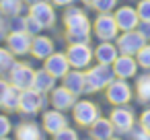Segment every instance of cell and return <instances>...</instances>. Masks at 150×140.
I'll use <instances>...</instances> for the list:
<instances>
[{
    "label": "cell",
    "mask_w": 150,
    "mask_h": 140,
    "mask_svg": "<svg viewBox=\"0 0 150 140\" xmlns=\"http://www.w3.org/2000/svg\"><path fill=\"white\" fill-rule=\"evenodd\" d=\"M64 25H66L68 39H70L72 43H78V41L86 43V41H88L91 23H88L86 15H84L80 9H76V6L68 9V11H66V17H64Z\"/></svg>",
    "instance_id": "1"
},
{
    "label": "cell",
    "mask_w": 150,
    "mask_h": 140,
    "mask_svg": "<svg viewBox=\"0 0 150 140\" xmlns=\"http://www.w3.org/2000/svg\"><path fill=\"white\" fill-rule=\"evenodd\" d=\"M84 74H86V91H101L113 82L115 70L109 68V64H99L86 70Z\"/></svg>",
    "instance_id": "2"
},
{
    "label": "cell",
    "mask_w": 150,
    "mask_h": 140,
    "mask_svg": "<svg viewBox=\"0 0 150 140\" xmlns=\"http://www.w3.org/2000/svg\"><path fill=\"white\" fill-rule=\"evenodd\" d=\"M93 56H95V52H91V48H88L86 43H82V41L72 43V45L68 48V52H66V58H68L70 66H72V68H78V70H80V68H86V66L91 64Z\"/></svg>",
    "instance_id": "3"
},
{
    "label": "cell",
    "mask_w": 150,
    "mask_h": 140,
    "mask_svg": "<svg viewBox=\"0 0 150 140\" xmlns=\"http://www.w3.org/2000/svg\"><path fill=\"white\" fill-rule=\"evenodd\" d=\"M144 41L146 37L140 33V31H125L121 37H117V50L125 56H136L142 48H144Z\"/></svg>",
    "instance_id": "4"
},
{
    "label": "cell",
    "mask_w": 150,
    "mask_h": 140,
    "mask_svg": "<svg viewBox=\"0 0 150 140\" xmlns=\"http://www.w3.org/2000/svg\"><path fill=\"white\" fill-rule=\"evenodd\" d=\"M11 85L19 91H25V89H31L33 87V76H35V70L27 64H13L11 66Z\"/></svg>",
    "instance_id": "5"
},
{
    "label": "cell",
    "mask_w": 150,
    "mask_h": 140,
    "mask_svg": "<svg viewBox=\"0 0 150 140\" xmlns=\"http://www.w3.org/2000/svg\"><path fill=\"white\" fill-rule=\"evenodd\" d=\"M117 31H119V27H117L115 17H111L107 13H101V17H97V21H95V33H97L99 39L109 41V39L117 37Z\"/></svg>",
    "instance_id": "6"
},
{
    "label": "cell",
    "mask_w": 150,
    "mask_h": 140,
    "mask_svg": "<svg viewBox=\"0 0 150 140\" xmlns=\"http://www.w3.org/2000/svg\"><path fill=\"white\" fill-rule=\"evenodd\" d=\"M74 119L78 126H93L99 119V107L91 101L74 103Z\"/></svg>",
    "instance_id": "7"
},
{
    "label": "cell",
    "mask_w": 150,
    "mask_h": 140,
    "mask_svg": "<svg viewBox=\"0 0 150 140\" xmlns=\"http://www.w3.org/2000/svg\"><path fill=\"white\" fill-rule=\"evenodd\" d=\"M31 33L27 31H13L8 37H6V45L8 50L15 54V56H23L31 50Z\"/></svg>",
    "instance_id": "8"
},
{
    "label": "cell",
    "mask_w": 150,
    "mask_h": 140,
    "mask_svg": "<svg viewBox=\"0 0 150 140\" xmlns=\"http://www.w3.org/2000/svg\"><path fill=\"white\" fill-rule=\"evenodd\" d=\"M107 99L113 103V105H123L132 99V89L125 80H113L109 87H107Z\"/></svg>",
    "instance_id": "9"
},
{
    "label": "cell",
    "mask_w": 150,
    "mask_h": 140,
    "mask_svg": "<svg viewBox=\"0 0 150 140\" xmlns=\"http://www.w3.org/2000/svg\"><path fill=\"white\" fill-rule=\"evenodd\" d=\"M115 21H117V27L121 31H134L140 23V17H138V11L136 9H129V6H121L117 9V13L113 15Z\"/></svg>",
    "instance_id": "10"
},
{
    "label": "cell",
    "mask_w": 150,
    "mask_h": 140,
    "mask_svg": "<svg viewBox=\"0 0 150 140\" xmlns=\"http://www.w3.org/2000/svg\"><path fill=\"white\" fill-rule=\"evenodd\" d=\"M45 70L50 74H54L56 78H64L66 72L70 70V62H68L66 54H50L45 58Z\"/></svg>",
    "instance_id": "11"
},
{
    "label": "cell",
    "mask_w": 150,
    "mask_h": 140,
    "mask_svg": "<svg viewBox=\"0 0 150 140\" xmlns=\"http://www.w3.org/2000/svg\"><path fill=\"white\" fill-rule=\"evenodd\" d=\"M29 15H31L33 19H37L43 27H52V25H54V21H56V15H54L52 4L41 2V0H39V2H33V4H31Z\"/></svg>",
    "instance_id": "12"
},
{
    "label": "cell",
    "mask_w": 150,
    "mask_h": 140,
    "mask_svg": "<svg viewBox=\"0 0 150 140\" xmlns=\"http://www.w3.org/2000/svg\"><path fill=\"white\" fill-rule=\"evenodd\" d=\"M74 103H76V95H74L70 89H66V87H58V89L52 91V105H54L56 109L66 111V109L74 107Z\"/></svg>",
    "instance_id": "13"
},
{
    "label": "cell",
    "mask_w": 150,
    "mask_h": 140,
    "mask_svg": "<svg viewBox=\"0 0 150 140\" xmlns=\"http://www.w3.org/2000/svg\"><path fill=\"white\" fill-rule=\"evenodd\" d=\"M41 107V93H37L35 89H25L21 91V101H19V109L23 113H37Z\"/></svg>",
    "instance_id": "14"
},
{
    "label": "cell",
    "mask_w": 150,
    "mask_h": 140,
    "mask_svg": "<svg viewBox=\"0 0 150 140\" xmlns=\"http://www.w3.org/2000/svg\"><path fill=\"white\" fill-rule=\"evenodd\" d=\"M113 70H115V76H119V78H132L138 70V62L132 56L123 54L113 62Z\"/></svg>",
    "instance_id": "15"
},
{
    "label": "cell",
    "mask_w": 150,
    "mask_h": 140,
    "mask_svg": "<svg viewBox=\"0 0 150 140\" xmlns=\"http://www.w3.org/2000/svg\"><path fill=\"white\" fill-rule=\"evenodd\" d=\"M64 87L70 89L74 95H80L82 91H86V74L80 72L78 68L76 70H68L66 76H64Z\"/></svg>",
    "instance_id": "16"
},
{
    "label": "cell",
    "mask_w": 150,
    "mask_h": 140,
    "mask_svg": "<svg viewBox=\"0 0 150 140\" xmlns=\"http://www.w3.org/2000/svg\"><path fill=\"white\" fill-rule=\"evenodd\" d=\"M109 119L113 122V128H117L121 132H125V130H129L134 126V113H132V109H125V107L113 109Z\"/></svg>",
    "instance_id": "17"
},
{
    "label": "cell",
    "mask_w": 150,
    "mask_h": 140,
    "mask_svg": "<svg viewBox=\"0 0 150 140\" xmlns=\"http://www.w3.org/2000/svg\"><path fill=\"white\" fill-rule=\"evenodd\" d=\"M43 128L50 134H58L60 130L68 128V124H66V117L60 113V109H54V111H45L43 113Z\"/></svg>",
    "instance_id": "18"
},
{
    "label": "cell",
    "mask_w": 150,
    "mask_h": 140,
    "mask_svg": "<svg viewBox=\"0 0 150 140\" xmlns=\"http://www.w3.org/2000/svg\"><path fill=\"white\" fill-rule=\"evenodd\" d=\"M33 58H39V60H45L50 54H54V41L47 39V37H41V35H35V39L31 41V50Z\"/></svg>",
    "instance_id": "19"
},
{
    "label": "cell",
    "mask_w": 150,
    "mask_h": 140,
    "mask_svg": "<svg viewBox=\"0 0 150 140\" xmlns=\"http://www.w3.org/2000/svg\"><path fill=\"white\" fill-rule=\"evenodd\" d=\"M95 56H97V62L99 64H113L117 58H119V50L113 45V43H101V45H97V50H95Z\"/></svg>",
    "instance_id": "20"
},
{
    "label": "cell",
    "mask_w": 150,
    "mask_h": 140,
    "mask_svg": "<svg viewBox=\"0 0 150 140\" xmlns=\"http://www.w3.org/2000/svg\"><path fill=\"white\" fill-rule=\"evenodd\" d=\"M54 80H56V76H54V74H50L45 68H43V70H37V72H35V76H33V87H31V89H35L37 93L54 91Z\"/></svg>",
    "instance_id": "21"
},
{
    "label": "cell",
    "mask_w": 150,
    "mask_h": 140,
    "mask_svg": "<svg viewBox=\"0 0 150 140\" xmlns=\"http://www.w3.org/2000/svg\"><path fill=\"white\" fill-rule=\"evenodd\" d=\"M113 134V122L111 119H97L93 126H91V136L93 140H109Z\"/></svg>",
    "instance_id": "22"
},
{
    "label": "cell",
    "mask_w": 150,
    "mask_h": 140,
    "mask_svg": "<svg viewBox=\"0 0 150 140\" xmlns=\"http://www.w3.org/2000/svg\"><path fill=\"white\" fill-rule=\"evenodd\" d=\"M17 140H41V132L33 122H25L17 128Z\"/></svg>",
    "instance_id": "23"
},
{
    "label": "cell",
    "mask_w": 150,
    "mask_h": 140,
    "mask_svg": "<svg viewBox=\"0 0 150 140\" xmlns=\"http://www.w3.org/2000/svg\"><path fill=\"white\" fill-rule=\"evenodd\" d=\"M0 11H2V15L17 17L23 11V0H0Z\"/></svg>",
    "instance_id": "24"
},
{
    "label": "cell",
    "mask_w": 150,
    "mask_h": 140,
    "mask_svg": "<svg viewBox=\"0 0 150 140\" xmlns=\"http://www.w3.org/2000/svg\"><path fill=\"white\" fill-rule=\"evenodd\" d=\"M136 91H138L140 101H150V74H144V76L138 78Z\"/></svg>",
    "instance_id": "25"
},
{
    "label": "cell",
    "mask_w": 150,
    "mask_h": 140,
    "mask_svg": "<svg viewBox=\"0 0 150 140\" xmlns=\"http://www.w3.org/2000/svg\"><path fill=\"white\" fill-rule=\"evenodd\" d=\"M19 101H21V93H19V89L11 87V91H8V95H6L2 107L8 109V111H15V109H19Z\"/></svg>",
    "instance_id": "26"
},
{
    "label": "cell",
    "mask_w": 150,
    "mask_h": 140,
    "mask_svg": "<svg viewBox=\"0 0 150 140\" xmlns=\"http://www.w3.org/2000/svg\"><path fill=\"white\" fill-rule=\"evenodd\" d=\"M15 64V56L11 50H2L0 48V72H6L11 70V66Z\"/></svg>",
    "instance_id": "27"
},
{
    "label": "cell",
    "mask_w": 150,
    "mask_h": 140,
    "mask_svg": "<svg viewBox=\"0 0 150 140\" xmlns=\"http://www.w3.org/2000/svg\"><path fill=\"white\" fill-rule=\"evenodd\" d=\"M138 17L142 23H150V0H142V2H138Z\"/></svg>",
    "instance_id": "28"
},
{
    "label": "cell",
    "mask_w": 150,
    "mask_h": 140,
    "mask_svg": "<svg viewBox=\"0 0 150 140\" xmlns=\"http://www.w3.org/2000/svg\"><path fill=\"white\" fill-rule=\"evenodd\" d=\"M136 56H138V64L142 68H150V45H144Z\"/></svg>",
    "instance_id": "29"
},
{
    "label": "cell",
    "mask_w": 150,
    "mask_h": 140,
    "mask_svg": "<svg viewBox=\"0 0 150 140\" xmlns=\"http://www.w3.org/2000/svg\"><path fill=\"white\" fill-rule=\"evenodd\" d=\"M113 6H115V0H95L93 2V9L99 13H109L113 11Z\"/></svg>",
    "instance_id": "30"
},
{
    "label": "cell",
    "mask_w": 150,
    "mask_h": 140,
    "mask_svg": "<svg viewBox=\"0 0 150 140\" xmlns=\"http://www.w3.org/2000/svg\"><path fill=\"white\" fill-rule=\"evenodd\" d=\"M41 29H43V25H41L37 19H33V17L29 15V17H27V33H31V35L35 37V35L41 31Z\"/></svg>",
    "instance_id": "31"
},
{
    "label": "cell",
    "mask_w": 150,
    "mask_h": 140,
    "mask_svg": "<svg viewBox=\"0 0 150 140\" xmlns=\"http://www.w3.org/2000/svg\"><path fill=\"white\" fill-rule=\"evenodd\" d=\"M54 140H78V136H76L74 130L64 128V130H60L58 134H54Z\"/></svg>",
    "instance_id": "32"
},
{
    "label": "cell",
    "mask_w": 150,
    "mask_h": 140,
    "mask_svg": "<svg viewBox=\"0 0 150 140\" xmlns=\"http://www.w3.org/2000/svg\"><path fill=\"white\" fill-rule=\"evenodd\" d=\"M8 132H11V122H8V117L0 115V138H2V136H6Z\"/></svg>",
    "instance_id": "33"
},
{
    "label": "cell",
    "mask_w": 150,
    "mask_h": 140,
    "mask_svg": "<svg viewBox=\"0 0 150 140\" xmlns=\"http://www.w3.org/2000/svg\"><path fill=\"white\" fill-rule=\"evenodd\" d=\"M132 140H150V132L148 130H144L142 126H140V130H136L134 132V138Z\"/></svg>",
    "instance_id": "34"
},
{
    "label": "cell",
    "mask_w": 150,
    "mask_h": 140,
    "mask_svg": "<svg viewBox=\"0 0 150 140\" xmlns=\"http://www.w3.org/2000/svg\"><path fill=\"white\" fill-rule=\"evenodd\" d=\"M8 91H11V85H8V82H4V80H0V105L4 103V99H6V95H8Z\"/></svg>",
    "instance_id": "35"
},
{
    "label": "cell",
    "mask_w": 150,
    "mask_h": 140,
    "mask_svg": "<svg viewBox=\"0 0 150 140\" xmlns=\"http://www.w3.org/2000/svg\"><path fill=\"white\" fill-rule=\"evenodd\" d=\"M140 126H142L144 130L150 132V109H146V111L142 113V117H140Z\"/></svg>",
    "instance_id": "36"
},
{
    "label": "cell",
    "mask_w": 150,
    "mask_h": 140,
    "mask_svg": "<svg viewBox=\"0 0 150 140\" xmlns=\"http://www.w3.org/2000/svg\"><path fill=\"white\" fill-rule=\"evenodd\" d=\"M140 33H142L144 37H150V23H144V25L140 27Z\"/></svg>",
    "instance_id": "37"
},
{
    "label": "cell",
    "mask_w": 150,
    "mask_h": 140,
    "mask_svg": "<svg viewBox=\"0 0 150 140\" xmlns=\"http://www.w3.org/2000/svg\"><path fill=\"white\" fill-rule=\"evenodd\" d=\"M54 4H60V6H66V4H70L72 0H52Z\"/></svg>",
    "instance_id": "38"
},
{
    "label": "cell",
    "mask_w": 150,
    "mask_h": 140,
    "mask_svg": "<svg viewBox=\"0 0 150 140\" xmlns=\"http://www.w3.org/2000/svg\"><path fill=\"white\" fill-rule=\"evenodd\" d=\"M2 31H4V21H2V17H0V35H2Z\"/></svg>",
    "instance_id": "39"
},
{
    "label": "cell",
    "mask_w": 150,
    "mask_h": 140,
    "mask_svg": "<svg viewBox=\"0 0 150 140\" xmlns=\"http://www.w3.org/2000/svg\"><path fill=\"white\" fill-rule=\"evenodd\" d=\"M82 2H84V4H88V6H93V2H95V0H82Z\"/></svg>",
    "instance_id": "40"
},
{
    "label": "cell",
    "mask_w": 150,
    "mask_h": 140,
    "mask_svg": "<svg viewBox=\"0 0 150 140\" xmlns=\"http://www.w3.org/2000/svg\"><path fill=\"white\" fill-rule=\"evenodd\" d=\"M0 140H11V138H6V136H2V138H0Z\"/></svg>",
    "instance_id": "41"
},
{
    "label": "cell",
    "mask_w": 150,
    "mask_h": 140,
    "mask_svg": "<svg viewBox=\"0 0 150 140\" xmlns=\"http://www.w3.org/2000/svg\"><path fill=\"white\" fill-rule=\"evenodd\" d=\"M29 2H31V4H33V2H39V0H29Z\"/></svg>",
    "instance_id": "42"
},
{
    "label": "cell",
    "mask_w": 150,
    "mask_h": 140,
    "mask_svg": "<svg viewBox=\"0 0 150 140\" xmlns=\"http://www.w3.org/2000/svg\"><path fill=\"white\" fill-rule=\"evenodd\" d=\"M109 140H111V138H109ZM113 140H119V138H113Z\"/></svg>",
    "instance_id": "43"
}]
</instances>
